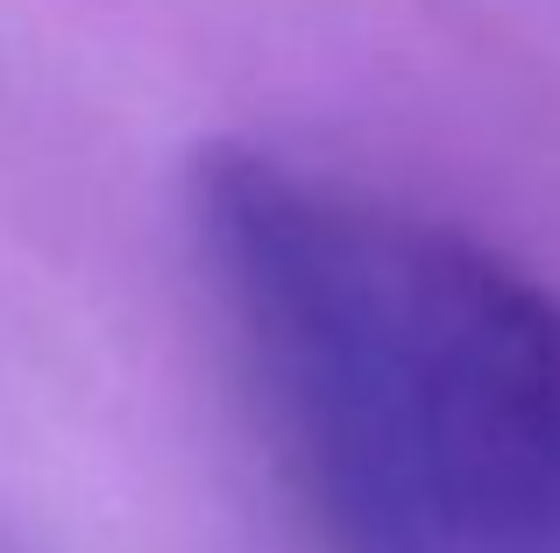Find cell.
<instances>
[{
  "label": "cell",
  "mask_w": 560,
  "mask_h": 553,
  "mask_svg": "<svg viewBox=\"0 0 560 553\" xmlns=\"http://www.w3.org/2000/svg\"><path fill=\"white\" fill-rule=\"evenodd\" d=\"M390 263L440 553H560V291L405 213Z\"/></svg>",
  "instance_id": "2"
},
{
  "label": "cell",
  "mask_w": 560,
  "mask_h": 553,
  "mask_svg": "<svg viewBox=\"0 0 560 553\" xmlns=\"http://www.w3.org/2000/svg\"><path fill=\"white\" fill-rule=\"evenodd\" d=\"M191 227L327 553H440L390 207L248 142L191 170Z\"/></svg>",
  "instance_id": "1"
}]
</instances>
